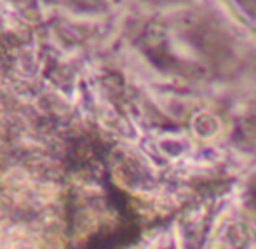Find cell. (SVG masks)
Listing matches in <instances>:
<instances>
[{
    "label": "cell",
    "instance_id": "6da1fadb",
    "mask_svg": "<svg viewBox=\"0 0 256 249\" xmlns=\"http://www.w3.org/2000/svg\"><path fill=\"white\" fill-rule=\"evenodd\" d=\"M37 192H38V199L44 202V204H48V202H52L56 199L58 194H60V188L54 183H44V185H40V188Z\"/></svg>",
    "mask_w": 256,
    "mask_h": 249
},
{
    "label": "cell",
    "instance_id": "7a4b0ae2",
    "mask_svg": "<svg viewBox=\"0 0 256 249\" xmlns=\"http://www.w3.org/2000/svg\"><path fill=\"white\" fill-rule=\"evenodd\" d=\"M237 2L244 7V10H246V12L256 16V0H237Z\"/></svg>",
    "mask_w": 256,
    "mask_h": 249
},
{
    "label": "cell",
    "instance_id": "3957f363",
    "mask_svg": "<svg viewBox=\"0 0 256 249\" xmlns=\"http://www.w3.org/2000/svg\"><path fill=\"white\" fill-rule=\"evenodd\" d=\"M250 200H251V204L256 206V182L251 185V188H250Z\"/></svg>",
    "mask_w": 256,
    "mask_h": 249
},
{
    "label": "cell",
    "instance_id": "277c9868",
    "mask_svg": "<svg viewBox=\"0 0 256 249\" xmlns=\"http://www.w3.org/2000/svg\"><path fill=\"white\" fill-rule=\"evenodd\" d=\"M254 128H256V118H254Z\"/></svg>",
    "mask_w": 256,
    "mask_h": 249
}]
</instances>
